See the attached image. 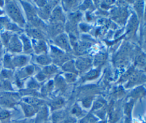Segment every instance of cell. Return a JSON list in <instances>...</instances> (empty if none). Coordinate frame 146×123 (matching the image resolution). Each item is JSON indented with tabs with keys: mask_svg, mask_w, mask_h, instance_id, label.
Returning a JSON list of instances; mask_svg holds the SVG:
<instances>
[{
	"mask_svg": "<svg viewBox=\"0 0 146 123\" xmlns=\"http://www.w3.org/2000/svg\"><path fill=\"white\" fill-rule=\"evenodd\" d=\"M6 9L8 15L15 22L22 25L24 23V19L17 5L11 1L6 2Z\"/></svg>",
	"mask_w": 146,
	"mask_h": 123,
	"instance_id": "obj_1",
	"label": "cell"
},
{
	"mask_svg": "<svg viewBox=\"0 0 146 123\" xmlns=\"http://www.w3.org/2000/svg\"><path fill=\"white\" fill-rule=\"evenodd\" d=\"M7 46L9 50L12 52H18L22 50L21 43L15 35L11 36Z\"/></svg>",
	"mask_w": 146,
	"mask_h": 123,
	"instance_id": "obj_2",
	"label": "cell"
},
{
	"mask_svg": "<svg viewBox=\"0 0 146 123\" xmlns=\"http://www.w3.org/2000/svg\"><path fill=\"white\" fill-rule=\"evenodd\" d=\"M1 104L6 106H12L15 103L14 98L11 95H5L0 98Z\"/></svg>",
	"mask_w": 146,
	"mask_h": 123,
	"instance_id": "obj_3",
	"label": "cell"
},
{
	"mask_svg": "<svg viewBox=\"0 0 146 123\" xmlns=\"http://www.w3.org/2000/svg\"><path fill=\"white\" fill-rule=\"evenodd\" d=\"M56 42L62 48H64L65 50L70 49L68 39L65 35H61L59 36L56 39Z\"/></svg>",
	"mask_w": 146,
	"mask_h": 123,
	"instance_id": "obj_4",
	"label": "cell"
},
{
	"mask_svg": "<svg viewBox=\"0 0 146 123\" xmlns=\"http://www.w3.org/2000/svg\"><path fill=\"white\" fill-rule=\"evenodd\" d=\"M90 65V60L88 59H79L77 60L76 65L77 67L80 70H84L87 68Z\"/></svg>",
	"mask_w": 146,
	"mask_h": 123,
	"instance_id": "obj_5",
	"label": "cell"
},
{
	"mask_svg": "<svg viewBox=\"0 0 146 123\" xmlns=\"http://www.w3.org/2000/svg\"><path fill=\"white\" fill-rule=\"evenodd\" d=\"M27 61V59L25 56H17L11 60V64L13 66L19 67L24 65Z\"/></svg>",
	"mask_w": 146,
	"mask_h": 123,
	"instance_id": "obj_6",
	"label": "cell"
},
{
	"mask_svg": "<svg viewBox=\"0 0 146 123\" xmlns=\"http://www.w3.org/2000/svg\"><path fill=\"white\" fill-rule=\"evenodd\" d=\"M22 105L25 112V113L27 116H30L33 115L36 111L35 108L33 105L25 104H23Z\"/></svg>",
	"mask_w": 146,
	"mask_h": 123,
	"instance_id": "obj_7",
	"label": "cell"
},
{
	"mask_svg": "<svg viewBox=\"0 0 146 123\" xmlns=\"http://www.w3.org/2000/svg\"><path fill=\"white\" fill-rule=\"evenodd\" d=\"M24 101L27 103L29 105H33V106H35L38 105L40 103V101L37 99L33 98V97H27L25 98L24 99Z\"/></svg>",
	"mask_w": 146,
	"mask_h": 123,
	"instance_id": "obj_8",
	"label": "cell"
},
{
	"mask_svg": "<svg viewBox=\"0 0 146 123\" xmlns=\"http://www.w3.org/2000/svg\"><path fill=\"white\" fill-rule=\"evenodd\" d=\"M52 18L54 19H57V20H60L62 19H63V15L62 14V12L60 10V9H56L55 10H54V11H53L52 15Z\"/></svg>",
	"mask_w": 146,
	"mask_h": 123,
	"instance_id": "obj_9",
	"label": "cell"
},
{
	"mask_svg": "<svg viewBox=\"0 0 146 123\" xmlns=\"http://www.w3.org/2000/svg\"><path fill=\"white\" fill-rule=\"evenodd\" d=\"M38 62L41 64H47L50 63V59L45 55H42L39 56L36 59Z\"/></svg>",
	"mask_w": 146,
	"mask_h": 123,
	"instance_id": "obj_10",
	"label": "cell"
},
{
	"mask_svg": "<svg viewBox=\"0 0 146 123\" xmlns=\"http://www.w3.org/2000/svg\"><path fill=\"white\" fill-rule=\"evenodd\" d=\"M22 39L24 43V49L25 51H29L30 50H31V46H30V42L29 41V40L24 36H22Z\"/></svg>",
	"mask_w": 146,
	"mask_h": 123,
	"instance_id": "obj_11",
	"label": "cell"
},
{
	"mask_svg": "<svg viewBox=\"0 0 146 123\" xmlns=\"http://www.w3.org/2000/svg\"><path fill=\"white\" fill-rule=\"evenodd\" d=\"M46 116H47V110H46V109L44 108L38 114V119L39 121L44 120L46 118Z\"/></svg>",
	"mask_w": 146,
	"mask_h": 123,
	"instance_id": "obj_12",
	"label": "cell"
},
{
	"mask_svg": "<svg viewBox=\"0 0 146 123\" xmlns=\"http://www.w3.org/2000/svg\"><path fill=\"white\" fill-rule=\"evenodd\" d=\"M63 104V101L62 99H58L52 102L51 106L53 109H56L60 107Z\"/></svg>",
	"mask_w": 146,
	"mask_h": 123,
	"instance_id": "obj_13",
	"label": "cell"
},
{
	"mask_svg": "<svg viewBox=\"0 0 146 123\" xmlns=\"http://www.w3.org/2000/svg\"><path fill=\"white\" fill-rule=\"evenodd\" d=\"M2 42L4 44H5L6 46L7 45V43L10 39V37H11V35H10L7 32H5V33H3L2 34Z\"/></svg>",
	"mask_w": 146,
	"mask_h": 123,
	"instance_id": "obj_14",
	"label": "cell"
},
{
	"mask_svg": "<svg viewBox=\"0 0 146 123\" xmlns=\"http://www.w3.org/2000/svg\"><path fill=\"white\" fill-rule=\"evenodd\" d=\"M35 50L37 52H42L43 51H45L46 50V46L45 44L43 42H39L38 44H36V46H35Z\"/></svg>",
	"mask_w": 146,
	"mask_h": 123,
	"instance_id": "obj_15",
	"label": "cell"
},
{
	"mask_svg": "<svg viewBox=\"0 0 146 123\" xmlns=\"http://www.w3.org/2000/svg\"><path fill=\"white\" fill-rule=\"evenodd\" d=\"M30 34L34 37L35 38H41L42 37V34L41 33L36 29H30Z\"/></svg>",
	"mask_w": 146,
	"mask_h": 123,
	"instance_id": "obj_16",
	"label": "cell"
},
{
	"mask_svg": "<svg viewBox=\"0 0 146 123\" xmlns=\"http://www.w3.org/2000/svg\"><path fill=\"white\" fill-rule=\"evenodd\" d=\"M10 116L9 113L6 110L0 111V120H5Z\"/></svg>",
	"mask_w": 146,
	"mask_h": 123,
	"instance_id": "obj_17",
	"label": "cell"
},
{
	"mask_svg": "<svg viewBox=\"0 0 146 123\" xmlns=\"http://www.w3.org/2000/svg\"><path fill=\"white\" fill-rule=\"evenodd\" d=\"M56 70V67H54V65H51V66H48L44 69V72L45 73H52L54 72Z\"/></svg>",
	"mask_w": 146,
	"mask_h": 123,
	"instance_id": "obj_18",
	"label": "cell"
},
{
	"mask_svg": "<svg viewBox=\"0 0 146 123\" xmlns=\"http://www.w3.org/2000/svg\"><path fill=\"white\" fill-rule=\"evenodd\" d=\"M63 69L67 70V71H71V70H74V65L72 62H68L67 64H66L64 65V66L63 67Z\"/></svg>",
	"mask_w": 146,
	"mask_h": 123,
	"instance_id": "obj_19",
	"label": "cell"
},
{
	"mask_svg": "<svg viewBox=\"0 0 146 123\" xmlns=\"http://www.w3.org/2000/svg\"><path fill=\"white\" fill-rule=\"evenodd\" d=\"M91 101H92V97H88L84 99L83 101L84 106L86 107H88L90 105Z\"/></svg>",
	"mask_w": 146,
	"mask_h": 123,
	"instance_id": "obj_20",
	"label": "cell"
},
{
	"mask_svg": "<svg viewBox=\"0 0 146 123\" xmlns=\"http://www.w3.org/2000/svg\"><path fill=\"white\" fill-rule=\"evenodd\" d=\"M66 77L67 80L69 81H73L75 79V75H74L73 74H70V73L66 74Z\"/></svg>",
	"mask_w": 146,
	"mask_h": 123,
	"instance_id": "obj_21",
	"label": "cell"
},
{
	"mask_svg": "<svg viewBox=\"0 0 146 123\" xmlns=\"http://www.w3.org/2000/svg\"><path fill=\"white\" fill-rule=\"evenodd\" d=\"M10 75H11V72L10 71L3 70V71H2L1 76H2L4 78H7V77H9L10 76Z\"/></svg>",
	"mask_w": 146,
	"mask_h": 123,
	"instance_id": "obj_22",
	"label": "cell"
},
{
	"mask_svg": "<svg viewBox=\"0 0 146 123\" xmlns=\"http://www.w3.org/2000/svg\"><path fill=\"white\" fill-rule=\"evenodd\" d=\"M80 109L78 107H75L72 109V113H74L75 114L78 115L80 113Z\"/></svg>",
	"mask_w": 146,
	"mask_h": 123,
	"instance_id": "obj_23",
	"label": "cell"
},
{
	"mask_svg": "<svg viewBox=\"0 0 146 123\" xmlns=\"http://www.w3.org/2000/svg\"><path fill=\"white\" fill-rule=\"evenodd\" d=\"M96 74V72L95 71H92V72H90L88 75L87 76L89 79H92L93 77V76H95Z\"/></svg>",
	"mask_w": 146,
	"mask_h": 123,
	"instance_id": "obj_24",
	"label": "cell"
},
{
	"mask_svg": "<svg viewBox=\"0 0 146 123\" xmlns=\"http://www.w3.org/2000/svg\"><path fill=\"white\" fill-rule=\"evenodd\" d=\"M61 123H73V119L69 118V119L66 120H65L64 121H63Z\"/></svg>",
	"mask_w": 146,
	"mask_h": 123,
	"instance_id": "obj_25",
	"label": "cell"
},
{
	"mask_svg": "<svg viewBox=\"0 0 146 123\" xmlns=\"http://www.w3.org/2000/svg\"><path fill=\"white\" fill-rule=\"evenodd\" d=\"M2 42L0 39V54H1V52L2 50Z\"/></svg>",
	"mask_w": 146,
	"mask_h": 123,
	"instance_id": "obj_26",
	"label": "cell"
},
{
	"mask_svg": "<svg viewBox=\"0 0 146 123\" xmlns=\"http://www.w3.org/2000/svg\"><path fill=\"white\" fill-rule=\"evenodd\" d=\"M13 123H25L24 121H17V122H14Z\"/></svg>",
	"mask_w": 146,
	"mask_h": 123,
	"instance_id": "obj_27",
	"label": "cell"
},
{
	"mask_svg": "<svg viewBox=\"0 0 146 123\" xmlns=\"http://www.w3.org/2000/svg\"><path fill=\"white\" fill-rule=\"evenodd\" d=\"M2 13H3V12H2V11L0 10V15H1V14H2Z\"/></svg>",
	"mask_w": 146,
	"mask_h": 123,
	"instance_id": "obj_28",
	"label": "cell"
},
{
	"mask_svg": "<svg viewBox=\"0 0 146 123\" xmlns=\"http://www.w3.org/2000/svg\"><path fill=\"white\" fill-rule=\"evenodd\" d=\"M99 123H106L104 121H102V122H99Z\"/></svg>",
	"mask_w": 146,
	"mask_h": 123,
	"instance_id": "obj_29",
	"label": "cell"
},
{
	"mask_svg": "<svg viewBox=\"0 0 146 123\" xmlns=\"http://www.w3.org/2000/svg\"><path fill=\"white\" fill-rule=\"evenodd\" d=\"M0 69H1V66H0Z\"/></svg>",
	"mask_w": 146,
	"mask_h": 123,
	"instance_id": "obj_30",
	"label": "cell"
}]
</instances>
